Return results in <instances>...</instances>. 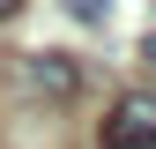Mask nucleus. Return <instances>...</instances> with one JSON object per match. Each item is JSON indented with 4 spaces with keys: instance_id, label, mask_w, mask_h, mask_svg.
Instances as JSON below:
<instances>
[{
    "instance_id": "obj_1",
    "label": "nucleus",
    "mask_w": 156,
    "mask_h": 149,
    "mask_svg": "<svg viewBox=\"0 0 156 149\" xmlns=\"http://www.w3.org/2000/svg\"><path fill=\"white\" fill-rule=\"evenodd\" d=\"M97 149H156V89H126V97L112 104Z\"/></svg>"
},
{
    "instance_id": "obj_2",
    "label": "nucleus",
    "mask_w": 156,
    "mask_h": 149,
    "mask_svg": "<svg viewBox=\"0 0 156 149\" xmlns=\"http://www.w3.org/2000/svg\"><path fill=\"white\" fill-rule=\"evenodd\" d=\"M23 82L37 89V97H52V104H74V97H82V67H74L67 52H30V60H23Z\"/></svg>"
},
{
    "instance_id": "obj_3",
    "label": "nucleus",
    "mask_w": 156,
    "mask_h": 149,
    "mask_svg": "<svg viewBox=\"0 0 156 149\" xmlns=\"http://www.w3.org/2000/svg\"><path fill=\"white\" fill-rule=\"evenodd\" d=\"M60 8L74 15V23H89V30H104V23H112V0H60Z\"/></svg>"
},
{
    "instance_id": "obj_4",
    "label": "nucleus",
    "mask_w": 156,
    "mask_h": 149,
    "mask_svg": "<svg viewBox=\"0 0 156 149\" xmlns=\"http://www.w3.org/2000/svg\"><path fill=\"white\" fill-rule=\"evenodd\" d=\"M141 60H149V67H156V30H149V37H141Z\"/></svg>"
},
{
    "instance_id": "obj_5",
    "label": "nucleus",
    "mask_w": 156,
    "mask_h": 149,
    "mask_svg": "<svg viewBox=\"0 0 156 149\" xmlns=\"http://www.w3.org/2000/svg\"><path fill=\"white\" fill-rule=\"evenodd\" d=\"M8 15H23V0H0V23H8Z\"/></svg>"
}]
</instances>
